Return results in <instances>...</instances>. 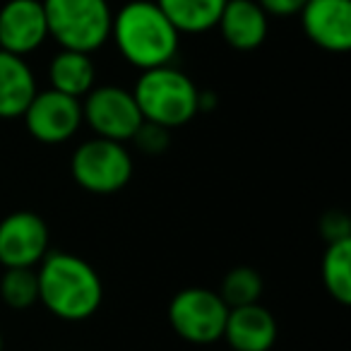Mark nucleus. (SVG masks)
Instances as JSON below:
<instances>
[{
	"label": "nucleus",
	"mask_w": 351,
	"mask_h": 351,
	"mask_svg": "<svg viewBox=\"0 0 351 351\" xmlns=\"http://www.w3.org/2000/svg\"><path fill=\"white\" fill-rule=\"evenodd\" d=\"M229 306L219 291L207 287H188L178 291L169 303V325L188 344L207 346L224 335Z\"/></svg>",
	"instance_id": "423d86ee"
},
{
	"label": "nucleus",
	"mask_w": 351,
	"mask_h": 351,
	"mask_svg": "<svg viewBox=\"0 0 351 351\" xmlns=\"http://www.w3.org/2000/svg\"><path fill=\"white\" fill-rule=\"evenodd\" d=\"M132 156L123 142L92 137L84 140L70 159V176L82 191L94 195H113L130 183Z\"/></svg>",
	"instance_id": "39448f33"
},
{
	"label": "nucleus",
	"mask_w": 351,
	"mask_h": 351,
	"mask_svg": "<svg viewBox=\"0 0 351 351\" xmlns=\"http://www.w3.org/2000/svg\"><path fill=\"white\" fill-rule=\"evenodd\" d=\"M49 224L36 212L20 210L0 221V265L36 267L49 253Z\"/></svg>",
	"instance_id": "1a4fd4ad"
},
{
	"label": "nucleus",
	"mask_w": 351,
	"mask_h": 351,
	"mask_svg": "<svg viewBox=\"0 0 351 351\" xmlns=\"http://www.w3.org/2000/svg\"><path fill=\"white\" fill-rule=\"evenodd\" d=\"M39 303L65 322L89 320L101 308L104 282L99 272L75 253L49 250L36 265Z\"/></svg>",
	"instance_id": "f257e3e1"
},
{
	"label": "nucleus",
	"mask_w": 351,
	"mask_h": 351,
	"mask_svg": "<svg viewBox=\"0 0 351 351\" xmlns=\"http://www.w3.org/2000/svg\"><path fill=\"white\" fill-rule=\"evenodd\" d=\"M82 121L92 128L97 137L125 145L132 140L145 118L130 89L101 84L82 99Z\"/></svg>",
	"instance_id": "0eeeda50"
},
{
	"label": "nucleus",
	"mask_w": 351,
	"mask_h": 351,
	"mask_svg": "<svg viewBox=\"0 0 351 351\" xmlns=\"http://www.w3.org/2000/svg\"><path fill=\"white\" fill-rule=\"evenodd\" d=\"M279 325L274 315L260 303L229 308L221 339L231 351H269L277 341Z\"/></svg>",
	"instance_id": "f8f14e48"
},
{
	"label": "nucleus",
	"mask_w": 351,
	"mask_h": 351,
	"mask_svg": "<svg viewBox=\"0 0 351 351\" xmlns=\"http://www.w3.org/2000/svg\"><path fill=\"white\" fill-rule=\"evenodd\" d=\"M178 34H205L217 29L226 0H154Z\"/></svg>",
	"instance_id": "dca6fc26"
},
{
	"label": "nucleus",
	"mask_w": 351,
	"mask_h": 351,
	"mask_svg": "<svg viewBox=\"0 0 351 351\" xmlns=\"http://www.w3.org/2000/svg\"><path fill=\"white\" fill-rule=\"evenodd\" d=\"M132 145L147 156H159L169 149L171 145V130L156 125V123L142 121V125L137 128V132L132 135Z\"/></svg>",
	"instance_id": "aec40b11"
},
{
	"label": "nucleus",
	"mask_w": 351,
	"mask_h": 351,
	"mask_svg": "<svg viewBox=\"0 0 351 351\" xmlns=\"http://www.w3.org/2000/svg\"><path fill=\"white\" fill-rule=\"evenodd\" d=\"M217 29L231 49L255 51L267 39L269 15L255 0H226Z\"/></svg>",
	"instance_id": "ddd939ff"
},
{
	"label": "nucleus",
	"mask_w": 351,
	"mask_h": 351,
	"mask_svg": "<svg viewBox=\"0 0 351 351\" xmlns=\"http://www.w3.org/2000/svg\"><path fill=\"white\" fill-rule=\"evenodd\" d=\"M36 92L39 87L29 63L0 51V118H22Z\"/></svg>",
	"instance_id": "4468645a"
},
{
	"label": "nucleus",
	"mask_w": 351,
	"mask_h": 351,
	"mask_svg": "<svg viewBox=\"0 0 351 351\" xmlns=\"http://www.w3.org/2000/svg\"><path fill=\"white\" fill-rule=\"evenodd\" d=\"M49 80L51 89L82 101L94 89V82H97V65L92 60V53L60 49V53H56L51 58Z\"/></svg>",
	"instance_id": "2eb2a0df"
},
{
	"label": "nucleus",
	"mask_w": 351,
	"mask_h": 351,
	"mask_svg": "<svg viewBox=\"0 0 351 351\" xmlns=\"http://www.w3.org/2000/svg\"><path fill=\"white\" fill-rule=\"evenodd\" d=\"M320 234L327 243H335V241L351 239V221L349 217L341 210H330L322 215L320 219Z\"/></svg>",
	"instance_id": "412c9836"
},
{
	"label": "nucleus",
	"mask_w": 351,
	"mask_h": 351,
	"mask_svg": "<svg viewBox=\"0 0 351 351\" xmlns=\"http://www.w3.org/2000/svg\"><path fill=\"white\" fill-rule=\"evenodd\" d=\"M0 298L12 311H29L39 303L36 267H8L0 277Z\"/></svg>",
	"instance_id": "a211bd4d"
},
{
	"label": "nucleus",
	"mask_w": 351,
	"mask_h": 351,
	"mask_svg": "<svg viewBox=\"0 0 351 351\" xmlns=\"http://www.w3.org/2000/svg\"><path fill=\"white\" fill-rule=\"evenodd\" d=\"M118 53L137 70L171 65L178 53L181 34L173 29L154 0H130L113 12L111 36Z\"/></svg>",
	"instance_id": "f03ea898"
},
{
	"label": "nucleus",
	"mask_w": 351,
	"mask_h": 351,
	"mask_svg": "<svg viewBox=\"0 0 351 351\" xmlns=\"http://www.w3.org/2000/svg\"><path fill=\"white\" fill-rule=\"evenodd\" d=\"M263 289L265 282L258 269L248 267V265H239V267L229 269L226 277L221 279L219 296L229 308H239V306H250V303H260Z\"/></svg>",
	"instance_id": "6ab92c4d"
},
{
	"label": "nucleus",
	"mask_w": 351,
	"mask_h": 351,
	"mask_svg": "<svg viewBox=\"0 0 351 351\" xmlns=\"http://www.w3.org/2000/svg\"><path fill=\"white\" fill-rule=\"evenodd\" d=\"M298 15L303 32L317 49L330 53L351 49V0H308Z\"/></svg>",
	"instance_id": "9b49d317"
},
{
	"label": "nucleus",
	"mask_w": 351,
	"mask_h": 351,
	"mask_svg": "<svg viewBox=\"0 0 351 351\" xmlns=\"http://www.w3.org/2000/svg\"><path fill=\"white\" fill-rule=\"evenodd\" d=\"M320 277L325 291L341 306L351 303V239L327 243L322 255Z\"/></svg>",
	"instance_id": "f3484780"
},
{
	"label": "nucleus",
	"mask_w": 351,
	"mask_h": 351,
	"mask_svg": "<svg viewBox=\"0 0 351 351\" xmlns=\"http://www.w3.org/2000/svg\"><path fill=\"white\" fill-rule=\"evenodd\" d=\"M29 135L41 145H63L82 128V101L56 89L36 92L22 113Z\"/></svg>",
	"instance_id": "6e6552de"
},
{
	"label": "nucleus",
	"mask_w": 351,
	"mask_h": 351,
	"mask_svg": "<svg viewBox=\"0 0 351 351\" xmlns=\"http://www.w3.org/2000/svg\"><path fill=\"white\" fill-rule=\"evenodd\" d=\"M132 97L142 118L166 130L186 125L200 113L197 111L200 89L173 63L145 70L132 89Z\"/></svg>",
	"instance_id": "7ed1b4c3"
},
{
	"label": "nucleus",
	"mask_w": 351,
	"mask_h": 351,
	"mask_svg": "<svg viewBox=\"0 0 351 351\" xmlns=\"http://www.w3.org/2000/svg\"><path fill=\"white\" fill-rule=\"evenodd\" d=\"M0 351H5V339H3V332H0Z\"/></svg>",
	"instance_id": "5701e85b"
},
{
	"label": "nucleus",
	"mask_w": 351,
	"mask_h": 351,
	"mask_svg": "<svg viewBox=\"0 0 351 351\" xmlns=\"http://www.w3.org/2000/svg\"><path fill=\"white\" fill-rule=\"evenodd\" d=\"M260 8H263L267 15H274V17H291V15H298L303 10L308 0H255Z\"/></svg>",
	"instance_id": "4be33fe9"
},
{
	"label": "nucleus",
	"mask_w": 351,
	"mask_h": 351,
	"mask_svg": "<svg viewBox=\"0 0 351 351\" xmlns=\"http://www.w3.org/2000/svg\"><path fill=\"white\" fill-rule=\"evenodd\" d=\"M49 39L60 49L94 53L111 36L113 10L108 0H41Z\"/></svg>",
	"instance_id": "20e7f679"
},
{
	"label": "nucleus",
	"mask_w": 351,
	"mask_h": 351,
	"mask_svg": "<svg viewBox=\"0 0 351 351\" xmlns=\"http://www.w3.org/2000/svg\"><path fill=\"white\" fill-rule=\"evenodd\" d=\"M49 39L41 0H8L0 8V51L27 58Z\"/></svg>",
	"instance_id": "9d476101"
}]
</instances>
